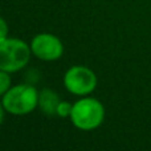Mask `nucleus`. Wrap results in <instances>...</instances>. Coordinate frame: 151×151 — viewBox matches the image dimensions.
<instances>
[{"label": "nucleus", "mask_w": 151, "mask_h": 151, "mask_svg": "<svg viewBox=\"0 0 151 151\" xmlns=\"http://www.w3.org/2000/svg\"><path fill=\"white\" fill-rule=\"evenodd\" d=\"M31 50L23 40L5 39L0 41V69L8 73L20 70L28 64Z\"/></svg>", "instance_id": "7ed1b4c3"}, {"label": "nucleus", "mask_w": 151, "mask_h": 151, "mask_svg": "<svg viewBox=\"0 0 151 151\" xmlns=\"http://www.w3.org/2000/svg\"><path fill=\"white\" fill-rule=\"evenodd\" d=\"M65 88L76 96H85L96 89L97 77L93 70L86 66H73L64 77Z\"/></svg>", "instance_id": "20e7f679"}, {"label": "nucleus", "mask_w": 151, "mask_h": 151, "mask_svg": "<svg viewBox=\"0 0 151 151\" xmlns=\"http://www.w3.org/2000/svg\"><path fill=\"white\" fill-rule=\"evenodd\" d=\"M105 118L104 105L94 98H82L73 105L70 119L80 130L97 129Z\"/></svg>", "instance_id": "f03ea898"}, {"label": "nucleus", "mask_w": 151, "mask_h": 151, "mask_svg": "<svg viewBox=\"0 0 151 151\" xmlns=\"http://www.w3.org/2000/svg\"><path fill=\"white\" fill-rule=\"evenodd\" d=\"M60 104L58 96L50 89H44L39 94V105L41 110L48 115L57 114V106Z\"/></svg>", "instance_id": "423d86ee"}, {"label": "nucleus", "mask_w": 151, "mask_h": 151, "mask_svg": "<svg viewBox=\"0 0 151 151\" xmlns=\"http://www.w3.org/2000/svg\"><path fill=\"white\" fill-rule=\"evenodd\" d=\"M31 49H32V53L36 57L45 61L57 60V58H60L63 56V52H64L63 42L56 36L49 33L37 35L32 40Z\"/></svg>", "instance_id": "39448f33"}, {"label": "nucleus", "mask_w": 151, "mask_h": 151, "mask_svg": "<svg viewBox=\"0 0 151 151\" xmlns=\"http://www.w3.org/2000/svg\"><path fill=\"white\" fill-rule=\"evenodd\" d=\"M1 104L11 114L24 115L36 109L39 105V93L32 85L13 86L3 96Z\"/></svg>", "instance_id": "f257e3e1"}, {"label": "nucleus", "mask_w": 151, "mask_h": 151, "mask_svg": "<svg viewBox=\"0 0 151 151\" xmlns=\"http://www.w3.org/2000/svg\"><path fill=\"white\" fill-rule=\"evenodd\" d=\"M72 109H73V105L69 104L66 101H60L57 106V115L65 118V117H70L72 114Z\"/></svg>", "instance_id": "6e6552de"}, {"label": "nucleus", "mask_w": 151, "mask_h": 151, "mask_svg": "<svg viewBox=\"0 0 151 151\" xmlns=\"http://www.w3.org/2000/svg\"><path fill=\"white\" fill-rule=\"evenodd\" d=\"M4 106H3V104H0V123L3 122V117H4Z\"/></svg>", "instance_id": "9d476101"}, {"label": "nucleus", "mask_w": 151, "mask_h": 151, "mask_svg": "<svg viewBox=\"0 0 151 151\" xmlns=\"http://www.w3.org/2000/svg\"><path fill=\"white\" fill-rule=\"evenodd\" d=\"M8 39V24L3 17H0V41Z\"/></svg>", "instance_id": "1a4fd4ad"}, {"label": "nucleus", "mask_w": 151, "mask_h": 151, "mask_svg": "<svg viewBox=\"0 0 151 151\" xmlns=\"http://www.w3.org/2000/svg\"><path fill=\"white\" fill-rule=\"evenodd\" d=\"M11 88L9 73L0 69V96H4Z\"/></svg>", "instance_id": "0eeeda50"}]
</instances>
